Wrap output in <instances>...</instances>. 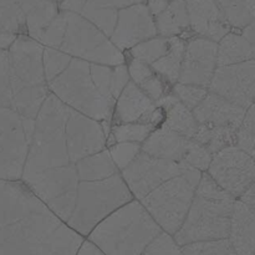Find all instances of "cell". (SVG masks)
Here are the masks:
<instances>
[{
	"label": "cell",
	"instance_id": "obj_33",
	"mask_svg": "<svg viewBox=\"0 0 255 255\" xmlns=\"http://www.w3.org/2000/svg\"><path fill=\"white\" fill-rule=\"evenodd\" d=\"M169 49V39L162 36H154L136 45L128 50L132 59L139 60L147 65H153L162 56L167 54Z\"/></svg>",
	"mask_w": 255,
	"mask_h": 255
},
{
	"label": "cell",
	"instance_id": "obj_2",
	"mask_svg": "<svg viewBox=\"0 0 255 255\" xmlns=\"http://www.w3.org/2000/svg\"><path fill=\"white\" fill-rule=\"evenodd\" d=\"M161 232L142 204L133 199L102 221L86 239L104 255H139Z\"/></svg>",
	"mask_w": 255,
	"mask_h": 255
},
{
	"label": "cell",
	"instance_id": "obj_17",
	"mask_svg": "<svg viewBox=\"0 0 255 255\" xmlns=\"http://www.w3.org/2000/svg\"><path fill=\"white\" fill-rule=\"evenodd\" d=\"M111 122L115 125L144 124L158 127L163 122V112L137 85L128 84L115 102Z\"/></svg>",
	"mask_w": 255,
	"mask_h": 255
},
{
	"label": "cell",
	"instance_id": "obj_8",
	"mask_svg": "<svg viewBox=\"0 0 255 255\" xmlns=\"http://www.w3.org/2000/svg\"><path fill=\"white\" fill-rule=\"evenodd\" d=\"M20 181L55 217L65 224L69 222L80 183L74 163L22 176Z\"/></svg>",
	"mask_w": 255,
	"mask_h": 255
},
{
	"label": "cell",
	"instance_id": "obj_53",
	"mask_svg": "<svg viewBox=\"0 0 255 255\" xmlns=\"http://www.w3.org/2000/svg\"><path fill=\"white\" fill-rule=\"evenodd\" d=\"M51 1H55V2H57V4H60V2H61L62 0H51Z\"/></svg>",
	"mask_w": 255,
	"mask_h": 255
},
{
	"label": "cell",
	"instance_id": "obj_19",
	"mask_svg": "<svg viewBox=\"0 0 255 255\" xmlns=\"http://www.w3.org/2000/svg\"><path fill=\"white\" fill-rule=\"evenodd\" d=\"M247 110L208 91L203 101L193 110V115L198 125L237 129Z\"/></svg>",
	"mask_w": 255,
	"mask_h": 255
},
{
	"label": "cell",
	"instance_id": "obj_25",
	"mask_svg": "<svg viewBox=\"0 0 255 255\" xmlns=\"http://www.w3.org/2000/svg\"><path fill=\"white\" fill-rule=\"evenodd\" d=\"M157 35L162 37H183L191 31L188 12L184 0H171L163 12L154 17ZM192 32V31H191Z\"/></svg>",
	"mask_w": 255,
	"mask_h": 255
},
{
	"label": "cell",
	"instance_id": "obj_52",
	"mask_svg": "<svg viewBox=\"0 0 255 255\" xmlns=\"http://www.w3.org/2000/svg\"><path fill=\"white\" fill-rule=\"evenodd\" d=\"M254 27H255V24L253 22V24L248 25V26H246V27H244V29H242L241 31H239L242 35H243L244 37H246L247 40H248L249 42H251V44H253V45H255Z\"/></svg>",
	"mask_w": 255,
	"mask_h": 255
},
{
	"label": "cell",
	"instance_id": "obj_1",
	"mask_svg": "<svg viewBox=\"0 0 255 255\" xmlns=\"http://www.w3.org/2000/svg\"><path fill=\"white\" fill-rule=\"evenodd\" d=\"M44 46L27 35H19L7 49L12 110L22 119L35 120L50 94L42 67Z\"/></svg>",
	"mask_w": 255,
	"mask_h": 255
},
{
	"label": "cell",
	"instance_id": "obj_18",
	"mask_svg": "<svg viewBox=\"0 0 255 255\" xmlns=\"http://www.w3.org/2000/svg\"><path fill=\"white\" fill-rule=\"evenodd\" d=\"M189 27L196 36L218 42L232 31L216 0H184Z\"/></svg>",
	"mask_w": 255,
	"mask_h": 255
},
{
	"label": "cell",
	"instance_id": "obj_46",
	"mask_svg": "<svg viewBox=\"0 0 255 255\" xmlns=\"http://www.w3.org/2000/svg\"><path fill=\"white\" fill-rule=\"evenodd\" d=\"M126 66L129 75V80H131L134 85H137V86L154 72V70L152 69L151 65H147L136 59L129 60L128 65H126Z\"/></svg>",
	"mask_w": 255,
	"mask_h": 255
},
{
	"label": "cell",
	"instance_id": "obj_42",
	"mask_svg": "<svg viewBox=\"0 0 255 255\" xmlns=\"http://www.w3.org/2000/svg\"><path fill=\"white\" fill-rule=\"evenodd\" d=\"M0 107L12 109L9 59H7V50L2 49H0Z\"/></svg>",
	"mask_w": 255,
	"mask_h": 255
},
{
	"label": "cell",
	"instance_id": "obj_43",
	"mask_svg": "<svg viewBox=\"0 0 255 255\" xmlns=\"http://www.w3.org/2000/svg\"><path fill=\"white\" fill-rule=\"evenodd\" d=\"M212 157L213 156L202 144H199L194 139H191V143H189L186 156L182 162L198 169V171L207 172L209 164H211Z\"/></svg>",
	"mask_w": 255,
	"mask_h": 255
},
{
	"label": "cell",
	"instance_id": "obj_9",
	"mask_svg": "<svg viewBox=\"0 0 255 255\" xmlns=\"http://www.w3.org/2000/svg\"><path fill=\"white\" fill-rule=\"evenodd\" d=\"M196 187L183 176H177L139 201L162 232L173 237L183 224L191 208Z\"/></svg>",
	"mask_w": 255,
	"mask_h": 255
},
{
	"label": "cell",
	"instance_id": "obj_24",
	"mask_svg": "<svg viewBox=\"0 0 255 255\" xmlns=\"http://www.w3.org/2000/svg\"><path fill=\"white\" fill-rule=\"evenodd\" d=\"M255 45L251 44L241 32H231L217 42V67L254 60Z\"/></svg>",
	"mask_w": 255,
	"mask_h": 255
},
{
	"label": "cell",
	"instance_id": "obj_47",
	"mask_svg": "<svg viewBox=\"0 0 255 255\" xmlns=\"http://www.w3.org/2000/svg\"><path fill=\"white\" fill-rule=\"evenodd\" d=\"M91 1L96 2V4L101 5V6L121 10L125 9V7L131 6V5L141 4V2H144L146 0H91Z\"/></svg>",
	"mask_w": 255,
	"mask_h": 255
},
{
	"label": "cell",
	"instance_id": "obj_15",
	"mask_svg": "<svg viewBox=\"0 0 255 255\" xmlns=\"http://www.w3.org/2000/svg\"><path fill=\"white\" fill-rule=\"evenodd\" d=\"M154 36H158L154 17L148 11L146 4L141 2L119 10L116 25L110 40L120 51L124 52Z\"/></svg>",
	"mask_w": 255,
	"mask_h": 255
},
{
	"label": "cell",
	"instance_id": "obj_40",
	"mask_svg": "<svg viewBox=\"0 0 255 255\" xmlns=\"http://www.w3.org/2000/svg\"><path fill=\"white\" fill-rule=\"evenodd\" d=\"M107 149L116 168L119 169V172H122L141 152V144L122 142V143L111 144V147Z\"/></svg>",
	"mask_w": 255,
	"mask_h": 255
},
{
	"label": "cell",
	"instance_id": "obj_27",
	"mask_svg": "<svg viewBox=\"0 0 255 255\" xmlns=\"http://www.w3.org/2000/svg\"><path fill=\"white\" fill-rule=\"evenodd\" d=\"M186 42L187 39L184 37H169V49L167 54L153 65H151L152 69L172 86L178 82L184 50H186Z\"/></svg>",
	"mask_w": 255,
	"mask_h": 255
},
{
	"label": "cell",
	"instance_id": "obj_22",
	"mask_svg": "<svg viewBox=\"0 0 255 255\" xmlns=\"http://www.w3.org/2000/svg\"><path fill=\"white\" fill-rule=\"evenodd\" d=\"M156 104L163 112V126L186 138H193L198 128V122L194 119L193 111L187 109L172 92L162 97Z\"/></svg>",
	"mask_w": 255,
	"mask_h": 255
},
{
	"label": "cell",
	"instance_id": "obj_29",
	"mask_svg": "<svg viewBox=\"0 0 255 255\" xmlns=\"http://www.w3.org/2000/svg\"><path fill=\"white\" fill-rule=\"evenodd\" d=\"M234 137L236 129L198 125L196 134L192 139L202 144L212 156H214L222 149L234 146Z\"/></svg>",
	"mask_w": 255,
	"mask_h": 255
},
{
	"label": "cell",
	"instance_id": "obj_49",
	"mask_svg": "<svg viewBox=\"0 0 255 255\" xmlns=\"http://www.w3.org/2000/svg\"><path fill=\"white\" fill-rule=\"evenodd\" d=\"M86 1L87 0H62L59 4V7L61 11L76 12V14H79Z\"/></svg>",
	"mask_w": 255,
	"mask_h": 255
},
{
	"label": "cell",
	"instance_id": "obj_41",
	"mask_svg": "<svg viewBox=\"0 0 255 255\" xmlns=\"http://www.w3.org/2000/svg\"><path fill=\"white\" fill-rule=\"evenodd\" d=\"M139 255H182V252L173 237L161 232Z\"/></svg>",
	"mask_w": 255,
	"mask_h": 255
},
{
	"label": "cell",
	"instance_id": "obj_32",
	"mask_svg": "<svg viewBox=\"0 0 255 255\" xmlns=\"http://www.w3.org/2000/svg\"><path fill=\"white\" fill-rule=\"evenodd\" d=\"M156 128L152 125L144 124H125V125H115L110 129L111 137L109 142L112 144L122 143V142H131V143L142 144L146 141L147 137L151 134V132Z\"/></svg>",
	"mask_w": 255,
	"mask_h": 255
},
{
	"label": "cell",
	"instance_id": "obj_31",
	"mask_svg": "<svg viewBox=\"0 0 255 255\" xmlns=\"http://www.w3.org/2000/svg\"><path fill=\"white\" fill-rule=\"evenodd\" d=\"M0 27L12 35H26L22 10L16 0H0Z\"/></svg>",
	"mask_w": 255,
	"mask_h": 255
},
{
	"label": "cell",
	"instance_id": "obj_44",
	"mask_svg": "<svg viewBox=\"0 0 255 255\" xmlns=\"http://www.w3.org/2000/svg\"><path fill=\"white\" fill-rule=\"evenodd\" d=\"M169 86H171V85H169L166 80L162 79L156 71L138 85L139 89H141L149 99L153 100L154 102L159 101L162 97H164L166 95H168L169 92H171L168 89Z\"/></svg>",
	"mask_w": 255,
	"mask_h": 255
},
{
	"label": "cell",
	"instance_id": "obj_5",
	"mask_svg": "<svg viewBox=\"0 0 255 255\" xmlns=\"http://www.w3.org/2000/svg\"><path fill=\"white\" fill-rule=\"evenodd\" d=\"M50 94L65 106L92 120L111 122L114 107L100 95L90 75V64L72 59L61 75L47 84Z\"/></svg>",
	"mask_w": 255,
	"mask_h": 255
},
{
	"label": "cell",
	"instance_id": "obj_30",
	"mask_svg": "<svg viewBox=\"0 0 255 255\" xmlns=\"http://www.w3.org/2000/svg\"><path fill=\"white\" fill-rule=\"evenodd\" d=\"M117 12L119 10L101 6L91 0H87L79 14L85 17L87 21L91 22L94 26H96L100 31L104 32L106 36L110 37L114 32L115 25H116Z\"/></svg>",
	"mask_w": 255,
	"mask_h": 255
},
{
	"label": "cell",
	"instance_id": "obj_54",
	"mask_svg": "<svg viewBox=\"0 0 255 255\" xmlns=\"http://www.w3.org/2000/svg\"><path fill=\"white\" fill-rule=\"evenodd\" d=\"M169 1H171V0H169Z\"/></svg>",
	"mask_w": 255,
	"mask_h": 255
},
{
	"label": "cell",
	"instance_id": "obj_6",
	"mask_svg": "<svg viewBox=\"0 0 255 255\" xmlns=\"http://www.w3.org/2000/svg\"><path fill=\"white\" fill-rule=\"evenodd\" d=\"M231 196L206 197L194 193L183 224L173 236L178 247L228 239L233 203Z\"/></svg>",
	"mask_w": 255,
	"mask_h": 255
},
{
	"label": "cell",
	"instance_id": "obj_35",
	"mask_svg": "<svg viewBox=\"0 0 255 255\" xmlns=\"http://www.w3.org/2000/svg\"><path fill=\"white\" fill-rule=\"evenodd\" d=\"M254 139H255V112L254 105H252L246 112L243 121L236 129L234 147L247 152L254 157Z\"/></svg>",
	"mask_w": 255,
	"mask_h": 255
},
{
	"label": "cell",
	"instance_id": "obj_37",
	"mask_svg": "<svg viewBox=\"0 0 255 255\" xmlns=\"http://www.w3.org/2000/svg\"><path fill=\"white\" fill-rule=\"evenodd\" d=\"M182 255H238L228 239L188 244L181 247Z\"/></svg>",
	"mask_w": 255,
	"mask_h": 255
},
{
	"label": "cell",
	"instance_id": "obj_20",
	"mask_svg": "<svg viewBox=\"0 0 255 255\" xmlns=\"http://www.w3.org/2000/svg\"><path fill=\"white\" fill-rule=\"evenodd\" d=\"M189 143L191 138H186L161 125L156 127L141 144V151L154 158L182 162Z\"/></svg>",
	"mask_w": 255,
	"mask_h": 255
},
{
	"label": "cell",
	"instance_id": "obj_10",
	"mask_svg": "<svg viewBox=\"0 0 255 255\" xmlns=\"http://www.w3.org/2000/svg\"><path fill=\"white\" fill-rule=\"evenodd\" d=\"M207 173L224 192L238 199L254 184V157L237 147H227L212 157Z\"/></svg>",
	"mask_w": 255,
	"mask_h": 255
},
{
	"label": "cell",
	"instance_id": "obj_4",
	"mask_svg": "<svg viewBox=\"0 0 255 255\" xmlns=\"http://www.w3.org/2000/svg\"><path fill=\"white\" fill-rule=\"evenodd\" d=\"M133 201L121 174L95 182H80L76 203L67 227L84 237L125 204Z\"/></svg>",
	"mask_w": 255,
	"mask_h": 255
},
{
	"label": "cell",
	"instance_id": "obj_51",
	"mask_svg": "<svg viewBox=\"0 0 255 255\" xmlns=\"http://www.w3.org/2000/svg\"><path fill=\"white\" fill-rule=\"evenodd\" d=\"M76 255H104V254H102L101 251H100L99 248H96L91 242L85 239L84 243L81 244V247H80L79 252H77Z\"/></svg>",
	"mask_w": 255,
	"mask_h": 255
},
{
	"label": "cell",
	"instance_id": "obj_12",
	"mask_svg": "<svg viewBox=\"0 0 255 255\" xmlns=\"http://www.w3.org/2000/svg\"><path fill=\"white\" fill-rule=\"evenodd\" d=\"M182 171H183L182 162L154 158L141 151L132 161V163L120 172V174L131 192L133 199L139 202L164 182L181 176Z\"/></svg>",
	"mask_w": 255,
	"mask_h": 255
},
{
	"label": "cell",
	"instance_id": "obj_38",
	"mask_svg": "<svg viewBox=\"0 0 255 255\" xmlns=\"http://www.w3.org/2000/svg\"><path fill=\"white\" fill-rule=\"evenodd\" d=\"M112 67L114 66L90 64V75L100 95L109 102L110 106L115 107V100L111 95Z\"/></svg>",
	"mask_w": 255,
	"mask_h": 255
},
{
	"label": "cell",
	"instance_id": "obj_11",
	"mask_svg": "<svg viewBox=\"0 0 255 255\" xmlns=\"http://www.w3.org/2000/svg\"><path fill=\"white\" fill-rule=\"evenodd\" d=\"M29 141L22 117L12 109L0 107V181H20Z\"/></svg>",
	"mask_w": 255,
	"mask_h": 255
},
{
	"label": "cell",
	"instance_id": "obj_48",
	"mask_svg": "<svg viewBox=\"0 0 255 255\" xmlns=\"http://www.w3.org/2000/svg\"><path fill=\"white\" fill-rule=\"evenodd\" d=\"M144 4H146L147 9L151 12L152 16L156 17L167 9L169 0H146Z\"/></svg>",
	"mask_w": 255,
	"mask_h": 255
},
{
	"label": "cell",
	"instance_id": "obj_13",
	"mask_svg": "<svg viewBox=\"0 0 255 255\" xmlns=\"http://www.w3.org/2000/svg\"><path fill=\"white\" fill-rule=\"evenodd\" d=\"M255 61L219 66L214 71L208 91L243 107L254 105Z\"/></svg>",
	"mask_w": 255,
	"mask_h": 255
},
{
	"label": "cell",
	"instance_id": "obj_16",
	"mask_svg": "<svg viewBox=\"0 0 255 255\" xmlns=\"http://www.w3.org/2000/svg\"><path fill=\"white\" fill-rule=\"evenodd\" d=\"M217 69V42L194 36L187 40L179 84L208 89Z\"/></svg>",
	"mask_w": 255,
	"mask_h": 255
},
{
	"label": "cell",
	"instance_id": "obj_21",
	"mask_svg": "<svg viewBox=\"0 0 255 255\" xmlns=\"http://www.w3.org/2000/svg\"><path fill=\"white\" fill-rule=\"evenodd\" d=\"M228 242L238 255H254L255 213L238 199L232 209Z\"/></svg>",
	"mask_w": 255,
	"mask_h": 255
},
{
	"label": "cell",
	"instance_id": "obj_7",
	"mask_svg": "<svg viewBox=\"0 0 255 255\" xmlns=\"http://www.w3.org/2000/svg\"><path fill=\"white\" fill-rule=\"evenodd\" d=\"M66 30L59 50L89 64L117 66L126 64V56L109 36L76 12L66 11Z\"/></svg>",
	"mask_w": 255,
	"mask_h": 255
},
{
	"label": "cell",
	"instance_id": "obj_36",
	"mask_svg": "<svg viewBox=\"0 0 255 255\" xmlns=\"http://www.w3.org/2000/svg\"><path fill=\"white\" fill-rule=\"evenodd\" d=\"M71 60L72 57L62 52L61 50L44 47V51H42V67H44L45 80H46L47 84L51 82L54 79H56L59 75H61L67 69Z\"/></svg>",
	"mask_w": 255,
	"mask_h": 255
},
{
	"label": "cell",
	"instance_id": "obj_34",
	"mask_svg": "<svg viewBox=\"0 0 255 255\" xmlns=\"http://www.w3.org/2000/svg\"><path fill=\"white\" fill-rule=\"evenodd\" d=\"M66 11L60 10L59 14L56 15L54 20L37 35L35 41L41 44L44 47H50V49H60L64 40L65 30H66Z\"/></svg>",
	"mask_w": 255,
	"mask_h": 255
},
{
	"label": "cell",
	"instance_id": "obj_45",
	"mask_svg": "<svg viewBox=\"0 0 255 255\" xmlns=\"http://www.w3.org/2000/svg\"><path fill=\"white\" fill-rule=\"evenodd\" d=\"M129 82V75L127 71L126 64L117 65L112 67V79H111V95L115 102L119 99L121 92Z\"/></svg>",
	"mask_w": 255,
	"mask_h": 255
},
{
	"label": "cell",
	"instance_id": "obj_28",
	"mask_svg": "<svg viewBox=\"0 0 255 255\" xmlns=\"http://www.w3.org/2000/svg\"><path fill=\"white\" fill-rule=\"evenodd\" d=\"M231 29L241 31L255 19V0H216Z\"/></svg>",
	"mask_w": 255,
	"mask_h": 255
},
{
	"label": "cell",
	"instance_id": "obj_39",
	"mask_svg": "<svg viewBox=\"0 0 255 255\" xmlns=\"http://www.w3.org/2000/svg\"><path fill=\"white\" fill-rule=\"evenodd\" d=\"M172 95L177 100L182 102L187 109L193 111L199 104L204 100V97L208 94V89L201 86H194V85H184V84H174L172 86Z\"/></svg>",
	"mask_w": 255,
	"mask_h": 255
},
{
	"label": "cell",
	"instance_id": "obj_3",
	"mask_svg": "<svg viewBox=\"0 0 255 255\" xmlns=\"http://www.w3.org/2000/svg\"><path fill=\"white\" fill-rule=\"evenodd\" d=\"M69 115V107L52 94L47 95L35 117L22 176L70 164L65 136Z\"/></svg>",
	"mask_w": 255,
	"mask_h": 255
},
{
	"label": "cell",
	"instance_id": "obj_14",
	"mask_svg": "<svg viewBox=\"0 0 255 255\" xmlns=\"http://www.w3.org/2000/svg\"><path fill=\"white\" fill-rule=\"evenodd\" d=\"M66 148L70 163L107 148V136L101 122L70 109L65 127Z\"/></svg>",
	"mask_w": 255,
	"mask_h": 255
},
{
	"label": "cell",
	"instance_id": "obj_23",
	"mask_svg": "<svg viewBox=\"0 0 255 255\" xmlns=\"http://www.w3.org/2000/svg\"><path fill=\"white\" fill-rule=\"evenodd\" d=\"M16 1L25 16L26 35L34 40L60 12L59 4L51 0H16Z\"/></svg>",
	"mask_w": 255,
	"mask_h": 255
},
{
	"label": "cell",
	"instance_id": "obj_50",
	"mask_svg": "<svg viewBox=\"0 0 255 255\" xmlns=\"http://www.w3.org/2000/svg\"><path fill=\"white\" fill-rule=\"evenodd\" d=\"M254 188H255V184H253L252 187H249L243 194L238 198V201H241L242 203L246 204L248 208L253 209L254 211V207H255V193H254Z\"/></svg>",
	"mask_w": 255,
	"mask_h": 255
},
{
	"label": "cell",
	"instance_id": "obj_26",
	"mask_svg": "<svg viewBox=\"0 0 255 255\" xmlns=\"http://www.w3.org/2000/svg\"><path fill=\"white\" fill-rule=\"evenodd\" d=\"M74 164L79 182L102 181V179L110 178L116 173H120L107 148L85 157Z\"/></svg>",
	"mask_w": 255,
	"mask_h": 255
}]
</instances>
